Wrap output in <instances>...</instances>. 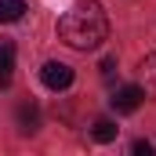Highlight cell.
Returning <instances> with one entry per match:
<instances>
[{
	"label": "cell",
	"mask_w": 156,
	"mask_h": 156,
	"mask_svg": "<svg viewBox=\"0 0 156 156\" xmlns=\"http://www.w3.org/2000/svg\"><path fill=\"white\" fill-rule=\"evenodd\" d=\"M26 15V0H0V26H11Z\"/></svg>",
	"instance_id": "6"
},
{
	"label": "cell",
	"mask_w": 156,
	"mask_h": 156,
	"mask_svg": "<svg viewBox=\"0 0 156 156\" xmlns=\"http://www.w3.org/2000/svg\"><path fill=\"white\" fill-rule=\"evenodd\" d=\"M116 123L113 120H94V127H91V134H94V142H113L116 138Z\"/></svg>",
	"instance_id": "7"
},
{
	"label": "cell",
	"mask_w": 156,
	"mask_h": 156,
	"mask_svg": "<svg viewBox=\"0 0 156 156\" xmlns=\"http://www.w3.org/2000/svg\"><path fill=\"white\" fill-rule=\"evenodd\" d=\"M138 76H142V83H138V87H142L145 94H153V98H156V55H145V58H142Z\"/></svg>",
	"instance_id": "4"
},
{
	"label": "cell",
	"mask_w": 156,
	"mask_h": 156,
	"mask_svg": "<svg viewBox=\"0 0 156 156\" xmlns=\"http://www.w3.org/2000/svg\"><path fill=\"white\" fill-rule=\"evenodd\" d=\"M131 149H134L138 156H149V153H153V145H149V142H142V138H138V142H134Z\"/></svg>",
	"instance_id": "8"
},
{
	"label": "cell",
	"mask_w": 156,
	"mask_h": 156,
	"mask_svg": "<svg viewBox=\"0 0 156 156\" xmlns=\"http://www.w3.org/2000/svg\"><path fill=\"white\" fill-rule=\"evenodd\" d=\"M11 73H15V44L11 40H0V83L4 87L11 83Z\"/></svg>",
	"instance_id": "5"
},
{
	"label": "cell",
	"mask_w": 156,
	"mask_h": 156,
	"mask_svg": "<svg viewBox=\"0 0 156 156\" xmlns=\"http://www.w3.org/2000/svg\"><path fill=\"white\" fill-rule=\"evenodd\" d=\"M58 40L73 51H94L109 40V18L98 0H80L58 18Z\"/></svg>",
	"instance_id": "1"
},
{
	"label": "cell",
	"mask_w": 156,
	"mask_h": 156,
	"mask_svg": "<svg viewBox=\"0 0 156 156\" xmlns=\"http://www.w3.org/2000/svg\"><path fill=\"white\" fill-rule=\"evenodd\" d=\"M109 102H113V109H116V113H134V109L145 102V91H142L138 83H127V87H116V91H113V98H109Z\"/></svg>",
	"instance_id": "3"
},
{
	"label": "cell",
	"mask_w": 156,
	"mask_h": 156,
	"mask_svg": "<svg viewBox=\"0 0 156 156\" xmlns=\"http://www.w3.org/2000/svg\"><path fill=\"white\" fill-rule=\"evenodd\" d=\"M113 69H116V58H105V62H102V76L109 80V76H113Z\"/></svg>",
	"instance_id": "9"
},
{
	"label": "cell",
	"mask_w": 156,
	"mask_h": 156,
	"mask_svg": "<svg viewBox=\"0 0 156 156\" xmlns=\"http://www.w3.org/2000/svg\"><path fill=\"white\" fill-rule=\"evenodd\" d=\"M40 80H44L47 91H66V87H73V69L66 62H44Z\"/></svg>",
	"instance_id": "2"
}]
</instances>
